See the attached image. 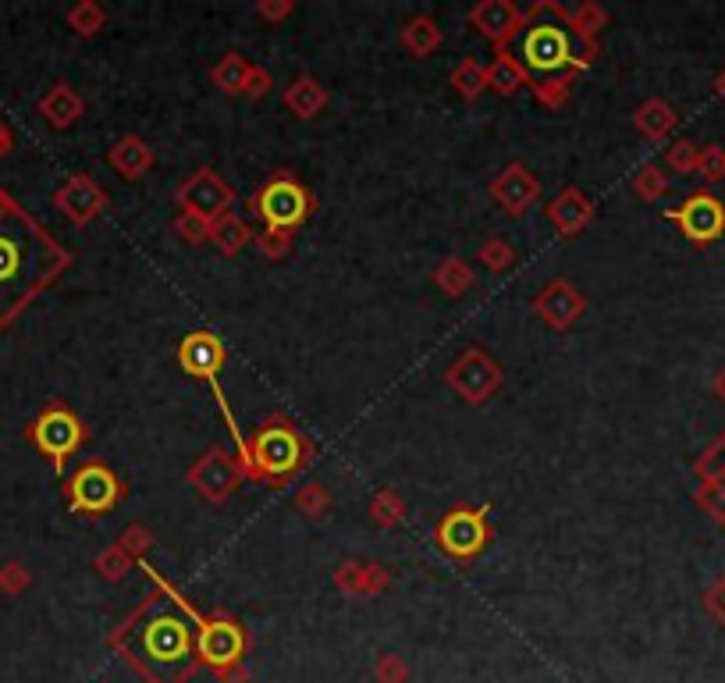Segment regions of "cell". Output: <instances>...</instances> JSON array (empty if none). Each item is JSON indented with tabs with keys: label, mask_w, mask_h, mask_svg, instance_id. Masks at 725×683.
<instances>
[{
	"label": "cell",
	"mask_w": 725,
	"mask_h": 683,
	"mask_svg": "<svg viewBox=\"0 0 725 683\" xmlns=\"http://www.w3.org/2000/svg\"><path fill=\"white\" fill-rule=\"evenodd\" d=\"M142 570L150 573L153 591L115 626L107 644L142 683H189L199 670V608L153 563L142 560Z\"/></svg>",
	"instance_id": "6da1fadb"
},
{
	"label": "cell",
	"mask_w": 725,
	"mask_h": 683,
	"mask_svg": "<svg viewBox=\"0 0 725 683\" xmlns=\"http://www.w3.org/2000/svg\"><path fill=\"white\" fill-rule=\"evenodd\" d=\"M71 249L0 186V335L71 267Z\"/></svg>",
	"instance_id": "7a4b0ae2"
},
{
	"label": "cell",
	"mask_w": 725,
	"mask_h": 683,
	"mask_svg": "<svg viewBox=\"0 0 725 683\" xmlns=\"http://www.w3.org/2000/svg\"><path fill=\"white\" fill-rule=\"evenodd\" d=\"M513 53L519 68L527 71V79H576L579 71H587L597 58V43L576 36L573 26L562 14V4L555 0H537V4L523 18V29L513 36V43L505 47Z\"/></svg>",
	"instance_id": "3957f363"
},
{
	"label": "cell",
	"mask_w": 725,
	"mask_h": 683,
	"mask_svg": "<svg viewBox=\"0 0 725 683\" xmlns=\"http://www.w3.org/2000/svg\"><path fill=\"white\" fill-rule=\"evenodd\" d=\"M314 456L317 445L296 420H288L285 413H267L249 435L246 477L257 484H270V488H285L288 481L306 474Z\"/></svg>",
	"instance_id": "277c9868"
},
{
	"label": "cell",
	"mask_w": 725,
	"mask_h": 683,
	"mask_svg": "<svg viewBox=\"0 0 725 683\" xmlns=\"http://www.w3.org/2000/svg\"><path fill=\"white\" fill-rule=\"evenodd\" d=\"M246 207H249V221H260L267 231L299 236V228H306V221L314 218L320 200L296 171L278 168V171H270L257 189H252Z\"/></svg>",
	"instance_id": "5b68a950"
},
{
	"label": "cell",
	"mask_w": 725,
	"mask_h": 683,
	"mask_svg": "<svg viewBox=\"0 0 725 683\" xmlns=\"http://www.w3.org/2000/svg\"><path fill=\"white\" fill-rule=\"evenodd\" d=\"M225 359H228V349H225L221 335H213V331H207V328L189 331L186 338L178 342V367L186 370L189 377H199V382L210 385L213 403H217V409L225 413L228 435H231V442H235V456H239V463L246 466V463H249V438L242 435V427H239V420H235V413H231V406H228V395H225V388H221Z\"/></svg>",
	"instance_id": "8992f818"
},
{
	"label": "cell",
	"mask_w": 725,
	"mask_h": 683,
	"mask_svg": "<svg viewBox=\"0 0 725 683\" xmlns=\"http://www.w3.org/2000/svg\"><path fill=\"white\" fill-rule=\"evenodd\" d=\"M26 442L36 448L40 456H47L50 471L64 477L68 471V459L79 456V448L89 442V427L79 417L76 409L61 399H50L26 427Z\"/></svg>",
	"instance_id": "52a82bcc"
},
{
	"label": "cell",
	"mask_w": 725,
	"mask_h": 683,
	"mask_svg": "<svg viewBox=\"0 0 725 683\" xmlns=\"http://www.w3.org/2000/svg\"><path fill=\"white\" fill-rule=\"evenodd\" d=\"M487 513L491 509L474 506V502H456V506H448L438 524H434V548L459 566L477 563L495 537V527H491V519H487Z\"/></svg>",
	"instance_id": "ba28073f"
},
{
	"label": "cell",
	"mask_w": 725,
	"mask_h": 683,
	"mask_svg": "<svg viewBox=\"0 0 725 683\" xmlns=\"http://www.w3.org/2000/svg\"><path fill=\"white\" fill-rule=\"evenodd\" d=\"M61 495L76 516L100 519L121 506L125 495H129V484H125L103 459H86L64 477Z\"/></svg>",
	"instance_id": "9c48e42d"
},
{
	"label": "cell",
	"mask_w": 725,
	"mask_h": 683,
	"mask_svg": "<svg viewBox=\"0 0 725 683\" xmlns=\"http://www.w3.org/2000/svg\"><path fill=\"white\" fill-rule=\"evenodd\" d=\"M252 649V637L246 626L225 608H210V613L196 616V652L199 666H210L213 673H225L231 666L246 662Z\"/></svg>",
	"instance_id": "30bf717a"
},
{
	"label": "cell",
	"mask_w": 725,
	"mask_h": 683,
	"mask_svg": "<svg viewBox=\"0 0 725 683\" xmlns=\"http://www.w3.org/2000/svg\"><path fill=\"white\" fill-rule=\"evenodd\" d=\"M505 370L484 346H469L456 356V364L445 370L448 392H456L466 406H484L501 388Z\"/></svg>",
	"instance_id": "8fae6325"
},
{
	"label": "cell",
	"mask_w": 725,
	"mask_h": 683,
	"mask_svg": "<svg viewBox=\"0 0 725 683\" xmlns=\"http://www.w3.org/2000/svg\"><path fill=\"white\" fill-rule=\"evenodd\" d=\"M186 481L196 495H203L210 502V506H221V502H228L249 477H246V466L239 463V456L228 453L221 445H210L186 471Z\"/></svg>",
	"instance_id": "7c38bea8"
},
{
	"label": "cell",
	"mask_w": 725,
	"mask_h": 683,
	"mask_svg": "<svg viewBox=\"0 0 725 683\" xmlns=\"http://www.w3.org/2000/svg\"><path fill=\"white\" fill-rule=\"evenodd\" d=\"M665 218L673 221L683 231V239L697 249H708L725 236V204L712 189H694L683 204L668 207Z\"/></svg>",
	"instance_id": "4fadbf2b"
},
{
	"label": "cell",
	"mask_w": 725,
	"mask_h": 683,
	"mask_svg": "<svg viewBox=\"0 0 725 683\" xmlns=\"http://www.w3.org/2000/svg\"><path fill=\"white\" fill-rule=\"evenodd\" d=\"M235 189L225 182L221 175H217L213 168H196L192 175H186L181 182L175 186V204L178 210H186V214H196V218H203V221H217L221 214H228L235 207Z\"/></svg>",
	"instance_id": "5bb4252c"
},
{
	"label": "cell",
	"mask_w": 725,
	"mask_h": 683,
	"mask_svg": "<svg viewBox=\"0 0 725 683\" xmlns=\"http://www.w3.org/2000/svg\"><path fill=\"white\" fill-rule=\"evenodd\" d=\"M53 207H58L76 228H86V225H93L97 218H103L107 207H111V196H107V189L97 182L93 175L76 171V175H68L58 189H53Z\"/></svg>",
	"instance_id": "9a60e30c"
},
{
	"label": "cell",
	"mask_w": 725,
	"mask_h": 683,
	"mask_svg": "<svg viewBox=\"0 0 725 683\" xmlns=\"http://www.w3.org/2000/svg\"><path fill=\"white\" fill-rule=\"evenodd\" d=\"M487 192L491 200L505 210V218H523L537 200H540V178L523 165V160H513L505 165L491 182H487Z\"/></svg>",
	"instance_id": "2e32d148"
},
{
	"label": "cell",
	"mask_w": 725,
	"mask_h": 683,
	"mask_svg": "<svg viewBox=\"0 0 725 683\" xmlns=\"http://www.w3.org/2000/svg\"><path fill=\"white\" fill-rule=\"evenodd\" d=\"M534 314L548 325L552 331H569L579 317L587 314V296L576 289L569 278H552L544 289L534 296Z\"/></svg>",
	"instance_id": "e0dca14e"
},
{
	"label": "cell",
	"mask_w": 725,
	"mask_h": 683,
	"mask_svg": "<svg viewBox=\"0 0 725 683\" xmlns=\"http://www.w3.org/2000/svg\"><path fill=\"white\" fill-rule=\"evenodd\" d=\"M523 18H527V11L516 8L513 0H480V4L466 11V22L495 50H505L513 43V36L523 29Z\"/></svg>",
	"instance_id": "ac0fdd59"
},
{
	"label": "cell",
	"mask_w": 725,
	"mask_h": 683,
	"mask_svg": "<svg viewBox=\"0 0 725 683\" xmlns=\"http://www.w3.org/2000/svg\"><path fill=\"white\" fill-rule=\"evenodd\" d=\"M544 218L558 231V239H576L579 231H587L597 218V204L579 186H566L555 192V200L544 207Z\"/></svg>",
	"instance_id": "d6986e66"
},
{
	"label": "cell",
	"mask_w": 725,
	"mask_h": 683,
	"mask_svg": "<svg viewBox=\"0 0 725 683\" xmlns=\"http://www.w3.org/2000/svg\"><path fill=\"white\" fill-rule=\"evenodd\" d=\"M36 111H40V118L50 125V129H58V132H68L71 125H79L82 115H86V100L76 86H71L68 79L61 82H53L47 93L40 97V103H36Z\"/></svg>",
	"instance_id": "ffe728a7"
},
{
	"label": "cell",
	"mask_w": 725,
	"mask_h": 683,
	"mask_svg": "<svg viewBox=\"0 0 725 683\" xmlns=\"http://www.w3.org/2000/svg\"><path fill=\"white\" fill-rule=\"evenodd\" d=\"M107 165H111L125 182H136V178H142L147 171H153L157 165V154L153 147L142 136L129 132V136H121L111 150H107Z\"/></svg>",
	"instance_id": "44dd1931"
},
{
	"label": "cell",
	"mask_w": 725,
	"mask_h": 683,
	"mask_svg": "<svg viewBox=\"0 0 725 683\" xmlns=\"http://www.w3.org/2000/svg\"><path fill=\"white\" fill-rule=\"evenodd\" d=\"M328 100H331L328 89H324L320 79H314V76H296L281 93V103L288 107V115L299 118V121H314L324 107H328Z\"/></svg>",
	"instance_id": "7402d4cb"
},
{
	"label": "cell",
	"mask_w": 725,
	"mask_h": 683,
	"mask_svg": "<svg viewBox=\"0 0 725 683\" xmlns=\"http://www.w3.org/2000/svg\"><path fill=\"white\" fill-rule=\"evenodd\" d=\"M252 239H257V228L239 210H228L217 221H210V242L221 257H239Z\"/></svg>",
	"instance_id": "603a6c76"
},
{
	"label": "cell",
	"mask_w": 725,
	"mask_h": 683,
	"mask_svg": "<svg viewBox=\"0 0 725 683\" xmlns=\"http://www.w3.org/2000/svg\"><path fill=\"white\" fill-rule=\"evenodd\" d=\"M676 125H679V115L665 97H647L637 111H633V129L644 139H668L676 132Z\"/></svg>",
	"instance_id": "cb8c5ba5"
},
{
	"label": "cell",
	"mask_w": 725,
	"mask_h": 683,
	"mask_svg": "<svg viewBox=\"0 0 725 683\" xmlns=\"http://www.w3.org/2000/svg\"><path fill=\"white\" fill-rule=\"evenodd\" d=\"M398 43H403L406 53H413V58L424 61V58H430V53L441 50L445 32L430 14H413L409 22L403 26V32H398Z\"/></svg>",
	"instance_id": "d4e9b609"
},
{
	"label": "cell",
	"mask_w": 725,
	"mask_h": 683,
	"mask_svg": "<svg viewBox=\"0 0 725 683\" xmlns=\"http://www.w3.org/2000/svg\"><path fill=\"white\" fill-rule=\"evenodd\" d=\"M430 281L438 285V293H441V296H448V299H463V296L477 285V275H474V267H469L463 257L448 254V257H441L438 264H434Z\"/></svg>",
	"instance_id": "484cf974"
},
{
	"label": "cell",
	"mask_w": 725,
	"mask_h": 683,
	"mask_svg": "<svg viewBox=\"0 0 725 683\" xmlns=\"http://www.w3.org/2000/svg\"><path fill=\"white\" fill-rule=\"evenodd\" d=\"M523 86H530V79H527V71L519 68V61L513 53L495 50V58L487 61V89L498 97H516Z\"/></svg>",
	"instance_id": "4316f807"
},
{
	"label": "cell",
	"mask_w": 725,
	"mask_h": 683,
	"mask_svg": "<svg viewBox=\"0 0 725 683\" xmlns=\"http://www.w3.org/2000/svg\"><path fill=\"white\" fill-rule=\"evenodd\" d=\"M249 71H252V61L239 50H228L221 61L210 68V82L221 89L225 97H242V89L249 82Z\"/></svg>",
	"instance_id": "83f0119b"
},
{
	"label": "cell",
	"mask_w": 725,
	"mask_h": 683,
	"mask_svg": "<svg viewBox=\"0 0 725 683\" xmlns=\"http://www.w3.org/2000/svg\"><path fill=\"white\" fill-rule=\"evenodd\" d=\"M448 86L456 89L466 103H477L487 93V65L477 61V58H463L456 68L448 71Z\"/></svg>",
	"instance_id": "f1b7e54d"
},
{
	"label": "cell",
	"mask_w": 725,
	"mask_h": 683,
	"mask_svg": "<svg viewBox=\"0 0 725 683\" xmlns=\"http://www.w3.org/2000/svg\"><path fill=\"white\" fill-rule=\"evenodd\" d=\"M367 513H370V519H374L380 531H395L406 519L409 509H406V498H403V492H398V488H377L370 495Z\"/></svg>",
	"instance_id": "f546056e"
},
{
	"label": "cell",
	"mask_w": 725,
	"mask_h": 683,
	"mask_svg": "<svg viewBox=\"0 0 725 683\" xmlns=\"http://www.w3.org/2000/svg\"><path fill=\"white\" fill-rule=\"evenodd\" d=\"M562 14H566V22L573 26L576 36H584V40H594V43H597V32L608 26V11L602 4H594V0H584V4H562Z\"/></svg>",
	"instance_id": "4dcf8cb0"
},
{
	"label": "cell",
	"mask_w": 725,
	"mask_h": 683,
	"mask_svg": "<svg viewBox=\"0 0 725 683\" xmlns=\"http://www.w3.org/2000/svg\"><path fill=\"white\" fill-rule=\"evenodd\" d=\"M64 22L79 40H93V36H100L107 29V11L97 4V0H79V4H71L64 11Z\"/></svg>",
	"instance_id": "1f68e13d"
},
{
	"label": "cell",
	"mask_w": 725,
	"mask_h": 683,
	"mask_svg": "<svg viewBox=\"0 0 725 683\" xmlns=\"http://www.w3.org/2000/svg\"><path fill=\"white\" fill-rule=\"evenodd\" d=\"M296 509H299V516H306V519H324L331 513V506H335V495H331V488L324 481H306V484H299V492H296Z\"/></svg>",
	"instance_id": "d6a6232c"
},
{
	"label": "cell",
	"mask_w": 725,
	"mask_h": 683,
	"mask_svg": "<svg viewBox=\"0 0 725 683\" xmlns=\"http://www.w3.org/2000/svg\"><path fill=\"white\" fill-rule=\"evenodd\" d=\"M694 502H697V509L712 519V524L725 527V481H718V477H697Z\"/></svg>",
	"instance_id": "836d02e7"
},
{
	"label": "cell",
	"mask_w": 725,
	"mask_h": 683,
	"mask_svg": "<svg viewBox=\"0 0 725 683\" xmlns=\"http://www.w3.org/2000/svg\"><path fill=\"white\" fill-rule=\"evenodd\" d=\"M93 570L100 573V577H103L107 584H121V581L136 570V560H132V555L115 542V545H107V548L97 555V560H93Z\"/></svg>",
	"instance_id": "e575fe53"
},
{
	"label": "cell",
	"mask_w": 725,
	"mask_h": 683,
	"mask_svg": "<svg viewBox=\"0 0 725 683\" xmlns=\"http://www.w3.org/2000/svg\"><path fill=\"white\" fill-rule=\"evenodd\" d=\"M629 186L644 204H658L668 196V171L662 165H640Z\"/></svg>",
	"instance_id": "d590c367"
},
{
	"label": "cell",
	"mask_w": 725,
	"mask_h": 683,
	"mask_svg": "<svg viewBox=\"0 0 725 683\" xmlns=\"http://www.w3.org/2000/svg\"><path fill=\"white\" fill-rule=\"evenodd\" d=\"M367 563L370 560H341L335 566L331 581L346 598H362V591H367Z\"/></svg>",
	"instance_id": "8d00e7d4"
},
{
	"label": "cell",
	"mask_w": 725,
	"mask_h": 683,
	"mask_svg": "<svg viewBox=\"0 0 725 683\" xmlns=\"http://www.w3.org/2000/svg\"><path fill=\"white\" fill-rule=\"evenodd\" d=\"M573 82L576 79H569V76H562V79H537V82H530V89H534V97H537L540 107H548V111H562V107L573 100Z\"/></svg>",
	"instance_id": "74e56055"
},
{
	"label": "cell",
	"mask_w": 725,
	"mask_h": 683,
	"mask_svg": "<svg viewBox=\"0 0 725 683\" xmlns=\"http://www.w3.org/2000/svg\"><path fill=\"white\" fill-rule=\"evenodd\" d=\"M477 260H480L491 275H505V271H509V267L516 264V249H513V242H505L501 236H491V239L480 242Z\"/></svg>",
	"instance_id": "f35d334b"
},
{
	"label": "cell",
	"mask_w": 725,
	"mask_h": 683,
	"mask_svg": "<svg viewBox=\"0 0 725 683\" xmlns=\"http://www.w3.org/2000/svg\"><path fill=\"white\" fill-rule=\"evenodd\" d=\"M32 587V570L22 560H4L0 563V595L18 598Z\"/></svg>",
	"instance_id": "ab89813d"
},
{
	"label": "cell",
	"mask_w": 725,
	"mask_h": 683,
	"mask_svg": "<svg viewBox=\"0 0 725 683\" xmlns=\"http://www.w3.org/2000/svg\"><path fill=\"white\" fill-rule=\"evenodd\" d=\"M252 246H257V254H260L264 260H288V257H292V249H296V236H285V231H267V228H260L257 239H252Z\"/></svg>",
	"instance_id": "60d3db41"
},
{
	"label": "cell",
	"mask_w": 725,
	"mask_h": 683,
	"mask_svg": "<svg viewBox=\"0 0 725 683\" xmlns=\"http://www.w3.org/2000/svg\"><path fill=\"white\" fill-rule=\"evenodd\" d=\"M697 157H701V147L694 139H676L673 147L665 150V168L676 175H697Z\"/></svg>",
	"instance_id": "b9f144b4"
},
{
	"label": "cell",
	"mask_w": 725,
	"mask_h": 683,
	"mask_svg": "<svg viewBox=\"0 0 725 683\" xmlns=\"http://www.w3.org/2000/svg\"><path fill=\"white\" fill-rule=\"evenodd\" d=\"M153 542H157V537H153V531H150L147 524H142V519H136V524H129V527L121 531V537H118V545H121L125 552H129L136 563L147 560V552L153 548Z\"/></svg>",
	"instance_id": "7bdbcfd3"
},
{
	"label": "cell",
	"mask_w": 725,
	"mask_h": 683,
	"mask_svg": "<svg viewBox=\"0 0 725 683\" xmlns=\"http://www.w3.org/2000/svg\"><path fill=\"white\" fill-rule=\"evenodd\" d=\"M171 228H175V236L186 242V246H203V242H210V221L196 218V214L178 210L175 221H171Z\"/></svg>",
	"instance_id": "ee69618b"
},
{
	"label": "cell",
	"mask_w": 725,
	"mask_h": 683,
	"mask_svg": "<svg viewBox=\"0 0 725 683\" xmlns=\"http://www.w3.org/2000/svg\"><path fill=\"white\" fill-rule=\"evenodd\" d=\"M694 474L697 477H718L725 481V430L718 438H712V445L694 459Z\"/></svg>",
	"instance_id": "f6af8a7d"
},
{
	"label": "cell",
	"mask_w": 725,
	"mask_h": 683,
	"mask_svg": "<svg viewBox=\"0 0 725 683\" xmlns=\"http://www.w3.org/2000/svg\"><path fill=\"white\" fill-rule=\"evenodd\" d=\"M374 680L377 683H409V662L395 652H380L374 662Z\"/></svg>",
	"instance_id": "bcb514c9"
},
{
	"label": "cell",
	"mask_w": 725,
	"mask_h": 683,
	"mask_svg": "<svg viewBox=\"0 0 725 683\" xmlns=\"http://www.w3.org/2000/svg\"><path fill=\"white\" fill-rule=\"evenodd\" d=\"M697 175H701L708 186H718L722 178H725V147H718V142H712V147H701Z\"/></svg>",
	"instance_id": "7dc6e473"
},
{
	"label": "cell",
	"mask_w": 725,
	"mask_h": 683,
	"mask_svg": "<svg viewBox=\"0 0 725 683\" xmlns=\"http://www.w3.org/2000/svg\"><path fill=\"white\" fill-rule=\"evenodd\" d=\"M296 14V0H257V18L267 26H281Z\"/></svg>",
	"instance_id": "c3c4849f"
},
{
	"label": "cell",
	"mask_w": 725,
	"mask_h": 683,
	"mask_svg": "<svg viewBox=\"0 0 725 683\" xmlns=\"http://www.w3.org/2000/svg\"><path fill=\"white\" fill-rule=\"evenodd\" d=\"M270 89H275V76L264 68V65H252V71H249V82H246V89H242V97H249V100H264Z\"/></svg>",
	"instance_id": "681fc988"
},
{
	"label": "cell",
	"mask_w": 725,
	"mask_h": 683,
	"mask_svg": "<svg viewBox=\"0 0 725 683\" xmlns=\"http://www.w3.org/2000/svg\"><path fill=\"white\" fill-rule=\"evenodd\" d=\"M704 608H708V616L725 631V573L708 591H704Z\"/></svg>",
	"instance_id": "f907efd6"
},
{
	"label": "cell",
	"mask_w": 725,
	"mask_h": 683,
	"mask_svg": "<svg viewBox=\"0 0 725 683\" xmlns=\"http://www.w3.org/2000/svg\"><path fill=\"white\" fill-rule=\"evenodd\" d=\"M217 680H221V683H249V680H252V670H249V662H239V666L217 673Z\"/></svg>",
	"instance_id": "816d5d0a"
},
{
	"label": "cell",
	"mask_w": 725,
	"mask_h": 683,
	"mask_svg": "<svg viewBox=\"0 0 725 683\" xmlns=\"http://www.w3.org/2000/svg\"><path fill=\"white\" fill-rule=\"evenodd\" d=\"M11 150H14V132H11V125L0 118V160L11 157Z\"/></svg>",
	"instance_id": "f5cc1de1"
},
{
	"label": "cell",
	"mask_w": 725,
	"mask_h": 683,
	"mask_svg": "<svg viewBox=\"0 0 725 683\" xmlns=\"http://www.w3.org/2000/svg\"><path fill=\"white\" fill-rule=\"evenodd\" d=\"M712 392H715V399H722L725 403V367L712 377Z\"/></svg>",
	"instance_id": "db71d44e"
},
{
	"label": "cell",
	"mask_w": 725,
	"mask_h": 683,
	"mask_svg": "<svg viewBox=\"0 0 725 683\" xmlns=\"http://www.w3.org/2000/svg\"><path fill=\"white\" fill-rule=\"evenodd\" d=\"M712 89H715V97H718V100H725V68H718V71H715Z\"/></svg>",
	"instance_id": "11a10c76"
}]
</instances>
